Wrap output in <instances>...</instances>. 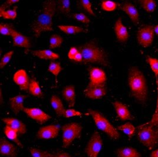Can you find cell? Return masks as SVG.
I'll return each mask as SVG.
<instances>
[{
	"mask_svg": "<svg viewBox=\"0 0 158 157\" xmlns=\"http://www.w3.org/2000/svg\"><path fill=\"white\" fill-rule=\"evenodd\" d=\"M55 157H72L69 154L65 152H59L56 154Z\"/></svg>",
	"mask_w": 158,
	"mask_h": 157,
	"instance_id": "45",
	"label": "cell"
},
{
	"mask_svg": "<svg viewBox=\"0 0 158 157\" xmlns=\"http://www.w3.org/2000/svg\"><path fill=\"white\" fill-rule=\"evenodd\" d=\"M80 4L85 10L87 11L89 13L92 15H94L95 14L94 13L92 10V2L89 0H81L80 1Z\"/></svg>",
	"mask_w": 158,
	"mask_h": 157,
	"instance_id": "41",
	"label": "cell"
},
{
	"mask_svg": "<svg viewBox=\"0 0 158 157\" xmlns=\"http://www.w3.org/2000/svg\"><path fill=\"white\" fill-rule=\"evenodd\" d=\"M30 152L32 157H55L56 154L48 151H43L36 148H30Z\"/></svg>",
	"mask_w": 158,
	"mask_h": 157,
	"instance_id": "30",
	"label": "cell"
},
{
	"mask_svg": "<svg viewBox=\"0 0 158 157\" xmlns=\"http://www.w3.org/2000/svg\"><path fill=\"white\" fill-rule=\"evenodd\" d=\"M154 31H155V33L158 36V24L154 27Z\"/></svg>",
	"mask_w": 158,
	"mask_h": 157,
	"instance_id": "48",
	"label": "cell"
},
{
	"mask_svg": "<svg viewBox=\"0 0 158 157\" xmlns=\"http://www.w3.org/2000/svg\"><path fill=\"white\" fill-rule=\"evenodd\" d=\"M34 56L38 58L44 60H54L59 59V55L56 53L53 52L50 50H35L32 52Z\"/></svg>",
	"mask_w": 158,
	"mask_h": 157,
	"instance_id": "23",
	"label": "cell"
},
{
	"mask_svg": "<svg viewBox=\"0 0 158 157\" xmlns=\"http://www.w3.org/2000/svg\"><path fill=\"white\" fill-rule=\"evenodd\" d=\"M17 6H15L11 10H6V6L2 5L0 8V16L4 19L15 20L17 15Z\"/></svg>",
	"mask_w": 158,
	"mask_h": 157,
	"instance_id": "26",
	"label": "cell"
},
{
	"mask_svg": "<svg viewBox=\"0 0 158 157\" xmlns=\"http://www.w3.org/2000/svg\"><path fill=\"white\" fill-rule=\"evenodd\" d=\"M114 30L117 39L119 42L126 43L129 39V34L127 27L123 24L121 19H118L114 24Z\"/></svg>",
	"mask_w": 158,
	"mask_h": 157,
	"instance_id": "14",
	"label": "cell"
},
{
	"mask_svg": "<svg viewBox=\"0 0 158 157\" xmlns=\"http://www.w3.org/2000/svg\"><path fill=\"white\" fill-rule=\"evenodd\" d=\"M57 6L55 0H48L44 3L41 13L31 26L34 36L36 38L39 37L42 33L53 32V18Z\"/></svg>",
	"mask_w": 158,
	"mask_h": 157,
	"instance_id": "1",
	"label": "cell"
},
{
	"mask_svg": "<svg viewBox=\"0 0 158 157\" xmlns=\"http://www.w3.org/2000/svg\"><path fill=\"white\" fill-rule=\"evenodd\" d=\"M50 103L56 115L58 117H64L66 109L59 97L56 95L52 96L50 99Z\"/></svg>",
	"mask_w": 158,
	"mask_h": 157,
	"instance_id": "22",
	"label": "cell"
},
{
	"mask_svg": "<svg viewBox=\"0 0 158 157\" xmlns=\"http://www.w3.org/2000/svg\"><path fill=\"white\" fill-rule=\"evenodd\" d=\"M118 130L122 131L129 138H132L135 134L136 128L131 123H126L125 124L119 126L118 128Z\"/></svg>",
	"mask_w": 158,
	"mask_h": 157,
	"instance_id": "31",
	"label": "cell"
},
{
	"mask_svg": "<svg viewBox=\"0 0 158 157\" xmlns=\"http://www.w3.org/2000/svg\"><path fill=\"white\" fill-rule=\"evenodd\" d=\"M128 84L133 96L145 104L148 96V87L144 74L137 67H132L129 70Z\"/></svg>",
	"mask_w": 158,
	"mask_h": 157,
	"instance_id": "2",
	"label": "cell"
},
{
	"mask_svg": "<svg viewBox=\"0 0 158 157\" xmlns=\"http://www.w3.org/2000/svg\"><path fill=\"white\" fill-rule=\"evenodd\" d=\"M79 49L76 47H72L68 53V57L71 60H73L74 57L79 52Z\"/></svg>",
	"mask_w": 158,
	"mask_h": 157,
	"instance_id": "43",
	"label": "cell"
},
{
	"mask_svg": "<svg viewBox=\"0 0 158 157\" xmlns=\"http://www.w3.org/2000/svg\"><path fill=\"white\" fill-rule=\"evenodd\" d=\"M57 5L59 10L61 13L63 14H69L70 13L71 6L69 0L58 1Z\"/></svg>",
	"mask_w": 158,
	"mask_h": 157,
	"instance_id": "32",
	"label": "cell"
},
{
	"mask_svg": "<svg viewBox=\"0 0 158 157\" xmlns=\"http://www.w3.org/2000/svg\"><path fill=\"white\" fill-rule=\"evenodd\" d=\"M13 54L14 51H10V52H7L6 54H5L2 56V57L1 59V62H0V68L1 69L4 68L7 65L8 63L11 59Z\"/></svg>",
	"mask_w": 158,
	"mask_h": 157,
	"instance_id": "39",
	"label": "cell"
},
{
	"mask_svg": "<svg viewBox=\"0 0 158 157\" xmlns=\"http://www.w3.org/2000/svg\"><path fill=\"white\" fill-rule=\"evenodd\" d=\"M79 50L83 56V62L86 63H98L105 66L108 65L107 54L93 41L80 46Z\"/></svg>",
	"mask_w": 158,
	"mask_h": 157,
	"instance_id": "3",
	"label": "cell"
},
{
	"mask_svg": "<svg viewBox=\"0 0 158 157\" xmlns=\"http://www.w3.org/2000/svg\"><path fill=\"white\" fill-rule=\"evenodd\" d=\"M58 27L61 32L68 34H75L77 33H81L84 31L83 28L75 26L59 25Z\"/></svg>",
	"mask_w": 158,
	"mask_h": 157,
	"instance_id": "28",
	"label": "cell"
},
{
	"mask_svg": "<svg viewBox=\"0 0 158 157\" xmlns=\"http://www.w3.org/2000/svg\"><path fill=\"white\" fill-rule=\"evenodd\" d=\"M13 80L20 87L21 90L27 91L28 89L30 81L24 70L21 69L15 72L14 75Z\"/></svg>",
	"mask_w": 158,
	"mask_h": 157,
	"instance_id": "15",
	"label": "cell"
},
{
	"mask_svg": "<svg viewBox=\"0 0 158 157\" xmlns=\"http://www.w3.org/2000/svg\"><path fill=\"white\" fill-rule=\"evenodd\" d=\"M120 8L132 20V22L135 24L138 23L139 19V14L136 7L130 2H125L123 3Z\"/></svg>",
	"mask_w": 158,
	"mask_h": 157,
	"instance_id": "19",
	"label": "cell"
},
{
	"mask_svg": "<svg viewBox=\"0 0 158 157\" xmlns=\"http://www.w3.org/2000/svg\"><path fill=\"white\" fill-rule=\"evenodd\" d=\"M19 1H19V0H8V1H7L6 2L5 5H6H6L11 6V5H12V4H15V3L18 2Z\"/></svg>",
	"mask_w": 158,
	"mask_h": 157,
	"instance_id": "46",
	"label": "cell"
},
{
	"mask_svg": "<svg viewBox=\"0 0 158 157\" xmlns=\"http://www.w3.org/2000/svg\"><path fill=\"white\" fill-rule=\"evenodd\" d=\"M88 112L92 116L98 129L105 132L113 139H117L120 137V134L118 129L112 125L109 121L103 114L93 109H89Z\"/></svg>",
	"mask_w": 158,
	"mask_h": 157,
	"instance_id": "5",
	"label": "cell"
},
{
	"mask_svg": "<svg viewBox=\"0 0 158 157\" xmlns=\"http://www.w3.org/2000/svg\"><path fill=\"white\" fill-rule=\"evenodd\" d=\"M23 111L28 117L40 124H44L51 119V117L49 115L39 108H24Z\"/></svg>",
	"mask_w": 158,
	"mask_h": 157,
	"instance_id": "9",
	"label": "cell"
},
{
	"mask_svg": "<svg viewBox=\"0 0 158 157\" xmlns=\"http://www.w3.org/2000/svg\"><path fill=\"white\" fill-rule=\"evenodd\" d=\"M89 78L88 86L104 85L107 79L105 72L98 67H92L89 69Z\"/></svg>",
	"mask_w": 158,
	"mask_h": 157,
	"instance_id": "10",
	"label": "cell"
},
{
	"mask_svg": "<svg viewBox=\"0 0 158 157\" xmlns=\"http://www.w3.org/2000/svg\"><path fill=\"white\" fill-rule=\"evenodd\" d=\"M62 140L64 148L69 147L73 142L81 134L82 126L76 122L64 125L62 128Z\"/></svg>",
	"mask_w": 158,
	"mask_h": 157,
	"instance_id": "6",
	"label": "cell"
},
{
	"mask_svg": "<svg viewBox=\"0 0 158 157\" xmlns=\"http://www.w3.org/2000/svg\"><path fill=\"white\" fill-rule=\"evenodd\" d=\"M26 99V96L24 95H18L9 99V104L11 109L14 113H19L20 111H23L24 102Z\"/></svg>",
	"mask_w": 158,
	"mask_h": 157,
	"instance_id": "20",
	"label": "cell"
},
{
	"mask_svg": "<svg viewBox=\"0 0 158 157\" xmlns=\"http://www.w3.org/2000/svg\"><path fill=\"white\" fill-rule=\"evenodd\" d=\"M155 26L146 25L140 28L137 33V40L139 44L144 47L151 46L155 36Z\"/></svg>",
	"mask_w": 158,
	"mask_h": 157,
	"instance_id": "8",
	"label": "cell"
},
{
	"mask_svg": "<svg viewBox=\"0 0 158 157\" xmlns=\"http://www.w3.org/2000/svg\"><path fill=\"white\" fill-rule=\"evenodd\" d=\"M0 154L8 157H17V147L13 144L2 138L0 139Z\"/></svg>",
	"mask_w": 158,
	"mask_h": 157,
	"instance_id": "13",
	"label": "cell"
},
{
	"mask_svg": "<svg viewBox=\"0 0 158 157\" xmlns=\"http://www.w3.org/2000/svg\"><path fill=\"white\" fill-rule=\"evenodd\" d=\"M118 4L117 2L109 0L102 1L101 3L102 8L106 11H113L116 10Z\"/></svg>",
	"mask_w": 158,
	"mask_h": 157,
	"instance_id": "33",
	"label": "cell"
},
{
	"mask_svg": "<svg viewBox=\"0 0 158 157\" xmlns=\"http://www.w3.org/2000/svg\"><path fill=\"white\" fill-rule=\"evenodd\" d=\"M103 144V140L100 133L98 131H95L86 146L85 152L87 155L88 157H98Z\"/></svg>",
	"mask_w": 158,
	"mask_h": 157,
	"instance_id": "7",
	"label": "cell"
},
{
	"mask_svg": "<svg viewBox=\"0 0 158 157\" xmlns=\"http://www.w3.org/2000/svg\"><path fill=\"white\" fill-rule=\"evenodd\" d=\"M62 95L66 102L68 103L70 108H72L74 106L76 95L74 86L68 85L66 86L62 91Z\"/></svg>",
	"mask_w": 158,
	"mask_h": 157,
	"instance_id": "21",
	"label": "cell"
},
{
	"mask_svg": "<svg viewBox=\"0 0 158 157\" xmlns=\"http://www.w3.org/2000/svg\"><path fill=\"white\" fill-rule=\"evenodd\" d=\"M137 137L139 141L149 150L158 146V129L157 127L150 123L139 126Z\"/></svg>",
	"mask_w": 158,
	"mask_h": 157,
	"instance_id": "4",
	"label": "cell"
},
{
	"mask_svg": "<svg viewBox=\"0 0 158 157\" xmlns=\"http://www.w3.org/2000/svg\"><path fill=\"white\" fill-rule=\"evenodd\" d=\"M146 60L156 78L158 77V59L147 56Z\"/></svg>",
	"mask_w": 158,
	"mask_h": 157,
	"instance_id": "35",
	"label": "cell"
},
{
	"mask_svg": "<svg viewBox=\"0 0 158 157\" xmlns=\"http://www.w3.org/2000/svg\"><path fill=\"white\" fill-rule=\"evenodd\" d=\"M48 70L49 72H51L55 76L57 77L59 75L60 72L61 71L62 68L59 63L52 62L49 64Z\"/></svg>",
	"mask_w": 158,
	"mask_h": 157,
	"instance_id": "36",
	"label": "cell"
},
{
	"mask_svg": "<svg viewBox=\"0 0 158 157\" xmlns=\"http://www.w3.org/2000/svg\"><path fill=\"white\" fill-rule=\"evenodd\" d=\"M118 157H141V154L135 148L126 146L119 148L117 151Z\"/></svg>",
	"mask_w": 158,
	"mask_h": 157,
	"instance_id": "24",
	"label": "cell"
},
{
	"mask_svg": "<svg viewBox=\"0 0 158 157\" xmlns=\"http://www.w3.org/2000/svg\"><path fill=\"white\" fill-rule=\"evenodd\" d=\"M63 42V39L58 34H53L50 39V49H54L59 47Z\"/></svg>",
	"mask_w": 158,
	"mask_h": 157,
	"instance_id": "34",
	"label": "cell"
},
{
	"mask_svg": "<svg viewBox=\"0 0 158 157\" xmlns=\"http://www.w3.org/2000/svg\"><path fill=\"white\" fill-rule=\"evenodd\" d=\"M82 113L80 112L77 111L74 109H66V111L64 114V117L65 118H71L74 117H81Z\"/></svg>",
	"mask_w": 158,
	"mask_h": 157,
	"instance_id": "42",
	"label": "cell"
},
{
	"mask_svg": "<svg viewBox=\"0 0 158 157\" xmlns=\"http://www.w3.org/2000/svg\"><path fill=\"white\" fill-rule=\"evenodd\" d=\"M73 60H74V61L78 62H83V56H82L81 53L80 52L77 53V54L74 57Z\"/></svg>",
	"mask_w": 158,
	"mask_h": 157,
	"instance_id": "44",
	"label": "cell"
},
{
	"mask_svg": "<svg viewBox=\"0 0 158 157\" xmlns=\"http://www.w3.org/2000/svg\"></svg>",
	"mask_w": 158,
	"mask_h": 157,
	"instance_id": "49",
	"label": "cell"
},
{
	"mask_svg": "<svg viewBox=\"0 0 158 157\" xmlns=\"http://www.w3.org/2000/svg\"><path fill=\"white\" fill-rule=\"evenodd\" d=\"M60 128L56 125H50L41 127L37 134V137L39 139H52L59 134Z\"/></svg>",
	"mask_w": 158,
	"mask_h": 157,
	"instance_id": "11",
	"label": "cell"
},
{
	"mask_svg": "<svg viewBox=\"0 0 158 157\" xmlns=\"http://www.w3.org/2000/svg\"><path fill=\"white\" fill-rule=\"evenodd\" d=\"M6 126L17 131L19 134L23 135L26 133L27 128L25 124L18 119L14 118H5L2 119Z\"/></svg>",
	"mask_w": 158,
	"mask_h": 157,
	"instance_id": "16",
	"label": "cell"
},
{
	"mask_svg": "<svg viewBox=\"0 0 158 157\" xmlns=\"http://www.w3.org/2000/svg\"><path fill=\"white\" fill-rule=\"evenodd\" d=\"M29 93L35 97L42 98L43 97V93L41 89L39 82L35 78H33L30 80V85L28 89Z\"/></svg>",
	"mask_w": 158,
	"mask_h": 157,
	"instance_id": "25",
	"label": "cell"
},
{
	"mask_svg": "<svg viewBox=\"0 0 158 157\" xmlns=\"http://www.w3.org/2000/svg\"><path fill=\"white\" fill-rule=\"evenodd\" d=\"M113 105L115 109L118 117L122 121H125L127 120L132 119L131 113L125 104L116 100L113 103Z\"/></svg>",
	"mask_w": 158,
	"mask_h": 157,
	"instance_id": "17",
	"label": "cell"
},
{
	"mask_svg": "<svg viewBox=\"0 0 158 157\" xmlns=\"http://www.w3.org/2000/svg\"><path fill=\"white\" fill-rule=\"evenodd\" d=\"M73 17L75 20L78 21L79 22H81L82 23H84V24H88L90 22V20L89 19V18L87 15H86L85 14H74L73 15Z\"/></svg>",
	"mask_w": 158,
	"mask_h": 157,
	"instance_id": "40",
	"label": "cell"
},
{
	"mask_svg": "<svg viewBox=\"0 0 158 157\" xmlns=\"http://www.w3.org/2000/svg\"><path fill=\"white\" fill-rule=\"evenodd\" d=\"M11 37L13 40L14 46L26 49H28L30 47L31 43L29 38L22 33L16 31L15 29L12 32Z\"/></svg>",
	"mask_w": 158,
	"mask_h": 157,
	"instance_id": "18",
	"label": "cell"
},
{
	"mask_svg": "<svg viewBox=\"0 0 158 157\" xmlns=\"http://www.w3.org/2000/svg\"><path fill=\"white\" fill-rule=\"evenodd\" d=\"M141 7L149 13L154 12L156 7V2L154 0H140L139 1Z\"/></svg>",
	"mask_w": 158,
	"mask_h": 157,
	"instance_id": "29",
	"label": "cell"
},
{
	"mask_svg": "<svg viewBox=\"0 0 158 157\" xmlns=\"http://www.w3.org/2000/svg\"><path fill=\"white\" fill-rule=\"evenodd\" d=\"M4 132L6 135V136L9 139L13 141L14 143H15L21 148L23 147V145L20 142L19 139L18 138L19 133L17 131L14 130L12 128H11L10 127H9L8 126H6L4 129Z\"/></svg>",
	"mask_w": 158,
	"mask_h": 157,
	"instance_id": "27",
	"label": "cell"
},
{
	"mask_svg": "<svg viewBox=\"0 0 158 157\" xmlns=\"http://www.w3.org/2000/svg\"><path fill=\"white\" fill-rule=\"evenodd\" d=\"M151 157H158V149L152 152Z\"/></svg>",
	"mask_w": 158,
	"mask_h": 157,
	"instance_id": "47",
	"label": "cell"
},
{
	"mask_svg": "<svg viewBox=\"0 0 158 157\" xmlns=\"http://www.w3.org/2000/svg\"><path fill=\"white\" fill-rule=\"evenodd\" d=\"M107 93L105 85L88 86L84 91L87 98L91 99H100L103 98Z\"/></svg>",
	"mask_w": 158,
	"mask_h": 157,
	"instance_id": "12",
	"label": "cell"
},
{
	"mask_svg": "<svg viewBox=\"0 0 158 157\" xmlns=\"http://www.w3.org/2000/svg\"><path fill=\"white\" fill-rule=\"evenodd\" d=\"M14 30V28L13 26L10 24L4 23H1L0 24V33L2 35L11 36Z\"/></svg>",
	"mask_w": 158,
	"mask_h": 157,
	"instance_id": "38",
	"label": "cell"
},
{
	"mask_svg": "<svg viewBox=\"0 0 158 157\" xmlns=\"http://www.w3.org/2000/svg\"><path fill=\"white\" fill-rule=\"evenodd\" d=\"M156 83L157 86V92H158V96H157V102H156V106L155 108V112L152 116L151 121L149 122L150 124L155 126L158 128V77L156 78Z\"/></svg>",
	"mask_w": 158,
	"mask_h": 157,
	"instance_id": "37",
	"label": "cell"
}]
</instances>
